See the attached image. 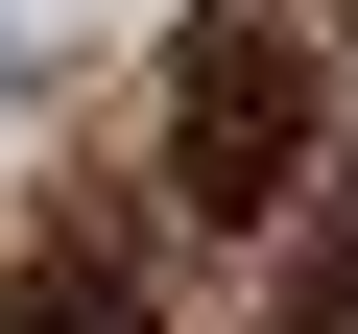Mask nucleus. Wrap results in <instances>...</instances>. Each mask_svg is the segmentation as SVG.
I'll list each match as a JSON object with an SVG mask.
<instances>
[{"label":"nucleus","mask_w":358,"mask_h":334,"mask_svg":"<svg viewBox=\"0 0 358 334\" xmlns=\"http://www.w3.org/2000/svg\"><path fill=\"white\" fill-rule=\"evenodd\" d=\"M310 167H334V48H310V0H192V48H167V215L263 239Z\"/></svg>","instance_id":"nucleus-1"},{"label":"nucleus","mask_w":358,"mask_h":334,"mask_svg":"<svg viewBox=\"0 0 358 334\" xmlns=\"http://www.w3.org/2000/svg\"><path fill=\"white\" fill-rule=\"evenodd\" d=\"M287 334H358V119H334V167H310V263H287Z\"/></svg>","instance_id":"nucleus-3"},{"label":"nucleus","mask_w":358,"mask_h":334,"mask_svg":"<svg viewBox=\"0 0 358 334\" xmlns=\"http://www.w3.org/2000/svg\"><path fill=\"white\" fill-rule=\"evenodd\" d=\"M0 334H167V310H143V263H96V239H24Z\"/></svg>","instance_id":"nucleus-2"}]
</instances>
